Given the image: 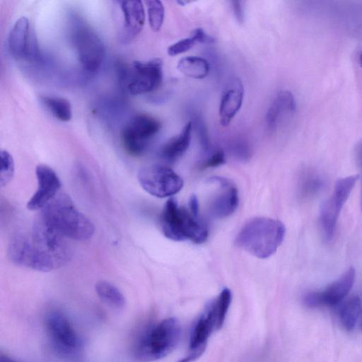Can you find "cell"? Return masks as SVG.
<instances>
[{"mask_svg": "<svg viewBox=\"0 0 362 362\" xmlns=\"http://www.w3.org/2000/svg\"><path fill=\"white\" fill-rule=\"evenodd\" d=\"M0 362H18L10 356L1 354L0 355Z\"/></svg>", "mask_w": 362, "mask_h": 362, "instance_id": "836d02e7", "label": "cell"}, {"mask_svg": "<svg viewBox=\"0 0 362 362\" xmlns=\"http://www.w3.org/2000/svg\"><path fill=\"white\" fill-rule=\"evenodd\" d=\"M8 257L14 264L38 272H47L55 269L54 264L34 246L30 237L18 235L10 241Z\"/></svg>", "mask_w": 362, "mask_h": 362, "instance_id": "4fadbf2b", "label": "cell"}, {"mask_svg": "<svg viewBox=\"0 0 362 362\" xmlns=\"http://www.w3.org/2000/svg\"><path fill=\"white\" fill-rule=\"evenodd\" d=\"M358 62H359L360 66L362 67V53L359 56Z\"/></svg>", "mask_w": 362, "mask_h": 362, "instance_id": "e575fe53", "label": "cell"}, {"mask_svg": "<svg viewBox=\"0 0 362 362\" xmlns=\"http://www.w3.org/2000/svg\"><path fill=\"white\" fill-rule=\"evenodd\" d=\"M124 18V30L129 40L136 37L142 30L145 21V11L139 0L119 1Z\"/></svg>", "mask_w": 362, "mask_h": 362, "instance_id": "ffe728a7", "label": "cell"}, {"mask_svg": "<svg viewBox=\"0 0 362 362\" xmlns=\"http://www.w3.org/2000/svg\"><path fill=\"white\" fill-rule=\"evenodd\" d=\"M338 317L342 327L347 331L352 330L361 314V302L360 298L352 296L339 303Z\"/></svg>", "mask_w": 362, "mask_h": 362, "instance_id": "7402d4cb", "label": "cell"}, {"mask_svg": "<svg viewBox=\"0 0 362 362\" xmlns=\"http://www.w3.org/2000/svg\"><path fill=\"white\" fill-rule=\"evenodd\" d=\"M35 174L37 187L27 204L31 211L42 209L57 194L61 182L54 170L47 165L40 164L36 167Z\"/></svg>", "mask_w": 362, "mask_h": 362, "instance_id": "2e32d148", "label": "cell"}, {"mask_svg": "<svg viewBox=\"0 0 362 362\" xmlns=\"http://www.w3.org/2000/svg\"><path fill=\"white\" fill-rule=\"evenodd\" d=\"M180 335L181 329L175 318L163 319L140 334L134 345L133 355L140 362L159 360L175 348Z\"/></svg>", "mask_w": 362, "mask_h": 362, "instance_id": "3957f363", "label": "cell"}, {"mask_svg": "<svg viewBox=\"0 0 362 362\" xmlns=\"http://www.w3.org/2000/svg\"><path fill=\"white\" fill-rule=\"evenodd\" d=\"M361 328H362V320H361Z\"/></svg>", "mask_w": 362, "mask_h": 362, "instance_id": "d590c367", "label": "cell"}, {"mask_svg": "<svg viewBox=\"0 0 362 362\" xmlns=\"http://www.w3.org/2000/svg\"><path fill=\"white\" fill-rule=\"evenodd\" d=\"M286 228L276 219L257 217L251 219L238 233L236 245L250 255L265 259L274 255L284 241Z\"/></svg>", "mask_w": 362, "mask_h": 362, "instance_id": "7a4b0ae2", "label": "cell"}, {"mask_svg": "<svg viewBox=\"0 0 362 362\" xmlns=\"http://www.w3.org/2000/svg\"><path fill=\"white\" fill-rule=\"evenodd\" d=\"M199 42L196 34L193 32L190 37L182 39L168 48V54L170 56H175L187 52L194 44Z\"/></svg>", "mask_w": 362, "mask_h": 362, "instance_id": "f1b7e54d", "label": "cell"}, {"mask_svg": "<svg viewBox=\"0 0 362 362\" xmlns=\"http://www.w3.org/2000/svg\"><path fill=\"white\" fill-rule=\"evenodd\" d=\"M192 131V122L189 121L177 135L168 139L160 147V156L168 162H173L179 159L189 146Z\"/></svg>", "mask_w": 362, "mask_h": 362, "instance_id": "44dd1931", "label": "cell"}, {"mask_svg": "<svg viewBox=\"0 0 362 362\" xmlns=\"http://www.w3.org/2000/svg\"><path fill=\"white\" fill-rule=\"evenodd\" d=\"M42 103L57 119L68 122L72 117L71 105L65 98L53 96H42Z\"/></svg>", "mask_w": 362, "mask_h": 362, "instance_id": "d4e9b609", "label": "cell"}, {"mask_svg": "<svg viewBox=\"0 0 362 362\" xmlns=\"http://www.w3.org/2000/svg\"><path fill=\"white\" fill-rule=\"evenodd\" d=\"M358 178L359 175H353L339 179L332 196L321 204L320 223L326 241L332 239L340 211Z\"/></svg>", "mask_w": 362, "mask_h": 362, "instance_id": "30bf717a", "label": "cell"}, {"mask_svg": "<svg viewBox=\"0 0 362 362\" xmlns=\"http://www.w3.org/2000/svg\"><path fill=\"white\" fill-rule=\"evenodd\" d=\"M72 41L83 69L88 73L98 71L105 54L99 36L89 27L79 24L74 28Z\"/></svg>", "mask_w": 362, "mask_h": 362, "instance_id": "7c38bea8", "label": "cell"}, {"mask_svg": "<svg viewBox=\"0 0 362 362\" xmlns=\"http://www.w3.org/2000/svg\"><path fill=\"white\" fill-rule=\"evenodd\" d=\"M100 299L108 306L119 310L125 305V298L120 290L107 281H99L95 286Z\"/></svg>", "mask_w": 362, "mask_h": 362, "instance_id": "cb8c5ba5", "label": "cell"}, {"mask_svg": "<svg viewBox=\"0 0 362 362\" xmlns=\"http://www.w3.org/2000/svg\"><path fill=\"white\" fill-rule=\"evenodd\" d=\"M161 128L156 117L139 114L133 117L121 132V140L124 150L132 156H139L146 150L151 139Z\"/></svg>", "mask_w": 362, "mask_h": 362, "instance_id": "9c48e42d", "label": "cell"}, {"mask_svg": "<svg viewBox=\"0 0 362 362\" xmlns=\"http://www.w3.org/2000/svg\"><path fill=\"white\" fill-rule=\"evenodd\" d=\"M196 128L200 144L204 150H207L209 146V140L207 134V129L204 123L199 118L196 122Z\"/></svg>", "mask_w": 362, "mask_h": 362, "instance_id": "4dcf8cb0", "label": "cell"}, {"mask_svg": "<svg viewBox=\"0 0 362 362\" xmlns=\"http://www.w3.org/2000/svg\"><path fill=\"white\" fill-rule=\"evenodd\" d=\"M141 187L152 196L164 198L175 194L183 187V180L173 170L161 165L141 168L137 175Z\"/></svg>", "mask_w": 362, "mask_h": 362, "instance_id": "8fae6325", "label": "cell"}, {"mask_svg": "<svg viewBox=\"0 0 362 362\" xmlns=\"http://www.w3.org/2000/svg\"><path fill=\"white\" fill-rule=\"evenodd\" d=\"M356 157L358 165L362 173V141L358 143L356 147Z\"/></svg>", "mask_w": 362, "mask_h": 362, "instance_id": "d6a6232c", "label": "cell"}, {"mask_svg": "<svg viewBox=\"0 0 362 362\" xmlns=\"http://www.w3.org/2000/svg\"><path fill=\"white\" fill-rule=\"evenodd\" d=\"M121 81L132 95L147 93L156 90L163 80V63L160 59L134 61L131 67L120 71Z\"/></svg>", "mask_w": 362, "mask_h": 362, "instance_id": "ba28073f", "label": "cell"}, {"mask_svg": "<svg viewBox=\"0 0 362 362\" xmlns=\"http://www.w3.org/2000/svg\"><path fill=\"white\" fill-rule=\"evenodd\" d=\"M14 161L10 153L6 150L1 151V187L6 185L13 178L14 175Z\"/></svg>", "mask_w": 362, "mask_h": 362, "instance_id": "83f0119b", "label": "cell"}, {"mask_svg": "<svg viewBox=\"0 0 362 362\" xmlns=\"http://www.w3.org/2000/svg\"><path fill=\"white\" fill-rule=\"evenodd\" d=\"M231 300V291L226 288L210 303L193 327L189 354L177 362H193L202 355L211 334L223 326Z\"/></svg>", "mask_w": 362, "mask_h": 362, "instance_id": "277c9868", "label": "cell"}, {"mask_svg": "<svg viewBox=\"0 0 362 362\" xmlns=\"http://www.w3.org/2000/svg\"><path fill=\"white\" fill-rule=\"evenodd\" d=\"M177 68L185 76L197 79L205 78L210 70L208 61L197 56H189L180 59L177 62Z\"/></svg>", "mask_w": 362, "mask_h": 362, "instance_id": "603a6c76", "label": "cell"}, {"mask_svg": "<svg viewBox=\"0 0 362 362\" xmlns=\"http://www.w3.org/2000/svg\"><path fill=\"white\" fill-rule=\"evenodd\" d=\"M226 161L224 152L221 150L215 151L210 156L204 160L200 168L202 169H206L209 168H214L223 164Z\"/></svg>", "mask_w": 362, "mask_h": 362, "instance_id": "f546056e", "label": "cell"}, {"mask_svg": "<svg viewBox=\"0 0 362 362\" xmlns=\"http://www.w3.org/2000/svg\"><path fill=\"white\" fill-rule=\"evenodd\" d=\"M8 49L17 60L35 61L38 59L39 49L28 19L22 16L14 23L8 35Z\"/></svg>", "mask_w": 362, "mask_h": 362, "instance_id": "5bb4252c", "label": "cell"}, {"mask_svg": "<svg viewBox=\"0 0 362 362\" xmlns=\"http://www.w3.org/2000/svg\"><path fill=\"white\" fill-rule=\"evenodd\" d=\"M148 23L154 32H158L162 27L165 9L163 3L158 0L146 1Z\"/></svg>", "mask_w": 362, "mask_h": 362, "instance_id": "4316f807", "label": "cell"}, {"mask_svg": "<svg viewBox=\"0 0 362 362\" xmlns=\"http://www.w3.org/2000/svg\"><path fill=\"white\" fill-rule=\"evenodd\" d=\"M232 8L236 19L239 23H243L244 21V10L242 2L239 1H231Z\"/></svg>", "mask_w": 362, "mask_h": 362, "instance_id": "1f68e13d", "label": "cell"}, {"mask_svg": "<svg viewBox=\"0 0 362 362\" xmlns=\"http://www.w3.org/2000/svg\"><path fill=\"white\" fill-rule=\"evenodd\" d=\"M45 325L51 344L61 356L76 359L82 349V341L67 317L58 310L45 315Z\"/></svg>", "mask_w": 362, "mask_h": 362, "instance_id": "8992f818", "label": "cell"}, {"mask_svg": "<svg viewBox=\"0 0 362 362\" xmlns=\"http://www.w3.org/2000/svg\"><path fill=\"white\" fill-rule=\"evenodd\" d=\"M40 216L66 238L86 240L95 231L92 221L77 209L64 193H58L42 209Z\"/></svg>", "mask_w": 362, "mask_h": 362, "instance_id": "6da1fadb", "label": "cell"}, {"mask_svg": "<svg viewBox=\"0 0 362 362\" xmlns=\"http://www.w3.org/2000/svg\"><path fill=\"white\" fill-rule=\"evenodd\" d=\"M324 185V180L315 171H306L301 177L300 190L304 197H310L321 190Z\"/></svg>", "mask_w": 362, "mask_h": 362, "instance_id": "484cf974", "label": "cell"}, {"mask_svg": "<svg viewBox=\"0 0 362 362\" xmlns=\"http://www.w3.org/2000/svg\"><path fill=\"white\" fill-rule=\"evenodd\" d=\"M31 240L37 250L58 268L71 258V250L66 238L49 225L40 215L35 221Z\"/></svg>", "mask_w": 362, "mask_h": 362, "instance_id": "52a82bcc", "label": "cell"}, {"mask_svg": "<svg viewBox=\"0 0 362 362\" xmlns=\"http://www.w3.org/2000/svg\"><path fill=\"white\" fill-rule=\"evenodd\" d=\"M296 107L293 95L288 90L279 91L270 103L266 114V123L269 129L276 130L280 121L293 113Z\"/></svg>", "mask_w": 362, "mask_h": 362, "instance_id": "d6986e66", "label": "cell"}, {"mask_svg": "<svg viewBox=\"0 0 362 362\" xmlns=\"http://www.w3.org/2000/svg\"><path fill=\"white\" fill-rule=\"evenodd\" d=\"M355 280V269L349 267L338 279L321 291L305 294L304 303L308 307L333 306L341 303L351 289Z\"/></svg>", "mask_w": 362, "mask_h": 362, "instance_id": "9a60e30c", "label": "cell"}, {"mask_svg": "<svg viewBox=\"0 0 362 362\" xmlns=\"http://www.w3.org/2000/svg\"><path fill=\"white\" fill-rule=\"evenodd\" d=\"M160 223L163 235L172 240L202 243L208 237V230L199 216L179 206L174 199H170L165 203Z\"/></svg>", "mask_w": 362, "mask_h": 362, "instance_id": "5b68a950", "label": "cell"}, {"mask_svg": "<svg viewBox=\"0 0 362 362\" xmlns=\"http://www.w3.org/2000/svg\"><path fill=\"white\" fill-rule=\"evenodd\" d=\"M218 185L217 192L209 203V212L216 218H225L232 214L238 206V192L236 187L229 180L213 178Z\"/></svg>", "mask_w": 362, "mask_h": 362, "instance_id": "e0dca14e", "label": "cell"}, {"mask_svg": "<svg viewBox=\"0 0 362 362\" xmlns=\"http://www.w3.org/2000/svg\"><path fill=\"white\" fill-rule=\"evenodd\" d=\"M244 87L239 78H233L223 90L219 105V119L222 126H228L241 108Z\"/></svg>", "mask_w": 362, "mask_h": 362, "instance_id": "ac0fdd59", "label": "cell"}]
</instances>
